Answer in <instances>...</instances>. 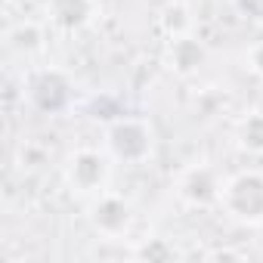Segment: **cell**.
<instances>
[{"instance_id":"6da1fadb","label":"cell","mask_w":263,"mask_h":263,"mask_svg":"<svg viewBox=\"0 0 263 263\" xmlns=\"http://www.w3.org/2000/svg\"><path fill=\"white\" fill-rule=\"evenodd\" d=\"M220 208L235 223L260 226L263 223V174L260 171H238L229 180H223Z\"/></svg>"},{"instance_id":"7a4b0ae2","label":"cell","mask_w":263,"mask_h":263,"mask_svg":"<svg viewBox=\"0 0 263 263\" xmlns=\"http://www.w3.org/2000/svg\"><path fill=\"white\" fill-rule=\"evenodd\" d=\"M62 177H65V186L81 195V198H96L99 192H105L108 186V177H111V155L102 152V149H74L65 164H62Z\"/></svg>"},{"instance_id":"3957f363","label":"cell","mask_w":263,"mask_h":263,"mask_svg":"<svg viewBox=\"0 0 263 263\" xmlns=\"http://www.w3.org/2000/svg\"><path fill=\"white\" fill-rule=\"evenodd\" d=\"M105 152L124 164H143L152 155V130L143 118L118 115L105 127Z\"/></svg>"},{"instance_id":"277c9868","label":"cell","mask_w":263,"mask_h":263,"mask_svg":"<svg viewBox=\"0 0 263 263\" xmlns=\"http://www.w3.org/2000/svg\"><path fill=\"white\" fill-rule=\"evenodd\" d=\"M25 99L44 115H62L74 102V84L62 68H37L25 84Z\"/></svg>"},{"instance_id":"5b68a950","label":"cell","mask_w":263,"mask_h":263,"mask_svg":"<svg viewBox=\"0 0 263 263\" xmlns=\"http://www.w3.org/2000/svg\"><path fill=\"white\" fill-rule=\"evenodd\" d=\"M90 226L105 238H121L134 226V204L115 192H99L87 208Z\"/></svg>"},{"instance_id":"8992f818","label":"cell","mask_w":263,"mask_h":263,"mask_svg":"<svg viewBox=\"0 0 263 263\" xmlns=\"http://www.w3.org/2000/svg\"><path fill=\"white\" fill-rule=\"evenodd\" d=\"M177 192L189 208H208V204H220V192H223V180L211 164H192L180 174L177 180Z\"/></svg>"},{"instance_id":"52a82bcc","label":"cell","mask_w":263,"mask_h":263,"mask_svg":"<svg viewBox=\"0 0 263 263\" xmlns=\"http://www.w3.org/2000/svg\"><path fill=\"white\" fill-rule=\"evenodd\" d=\"M99 13L96 0H47V19L59 31H81L87 28Z\"/></svg>"},{"instance_id":"ba28073f","label":"cell","mask_w":263,"mask_h":263,"mask_svg":"<svg viewBox=\"0 0 263 263\" xmlns=\"http://www.w3.org/2000/svg\"><path fill=\"white\" fill-rule=\"evenodd\" d=\"M204 59H208L204 44L195 41L189 31H186V34H177V37L167 41V68H171V71L189 78V74H195V71L204 65Z\"/></svg>"},{"instance_id":"9c48e42d","label":"cell","mask_w":263,"mask_h":263,"mask_svg":"<svg viewBox=\"0 0 263 263\" xmlns=\"http://www.w3.org/2000/svg\"><path fill=\"white\" fill-rule=\"evenodd\" d=\"M7 47L13 53H22V56H31L44 47V31L34 25V22H19L7 31Z\"/></svg>"},{"instance_id":"30bf717a","label":"cell","mask_w":263,"mask_h":263,"mask_svg":"<svg viewBox=\"0 0 263 263\" xmlns=\"http://www.w3.org/2000/svg\"><path fill=\"white\" fill-rule=\"evenodd\" d=\"M238 146L251 155H263V111H254L238 124Z\"/></svg>"},{"instance_id":"8fae6325","label":"cell","mask_w":263,"mask_h":263,"mask_svg":"<svg viewBox=\"0 0 263 263\" xmlns=\"http://www.w3.org/2000/svg\"><path fill=\"white\" fill-rule=\"evenodd\" d=\"M161 28L167 31V37H177V34H186L189 31V16L183 10V4H171L161 16Z\"/></svg>"},{"instance_id":"7c38bea8","label":"cell","mask_w":263,"mask_h":263,"mask_svg":"<svg viewBox=\"0 0 263 263\" xmlns=\"http://www.w3.org/2000/svg\"><path fill=\"white\" fill-rule=\"evenodd\" d=\"M134 257H140V260H174V248L164 238H146L134 251Z\"/></svg>"},{"instance_id":"4fadbf2b","label":"cell","mask_w":263,"mask_h":263,"mask_svg":"<svg viewBox=\"0 0 263 263\" xmlns=\"http://www.w3.org/2000/svg\"><path fill=\"white\" fill-rule=\"evenodd\" d=\"M238 16H245L254 25H263V0H232Z\"/></svg>"},{"instance_id":"5bb4252c","label":"cell","mask_w":263,"mask_h":263,"mask_svg":"<svg viewBox=\"0 0 263 263\" xmlns=\"http://www.w3.org/2000/svg\"><path fill=\"white\" fill-rule=\"evenodd\" d=\"M248 68H251L254 74H260V78H263V41H260V44H254V47L248 50Z\"/></svg>"},{"instance_id":"9a60e30c","label":"cell","mask_w":263,"mask_h":263,"mask_svg":"<svg viewBox=\"0 0 263 263\" xmlns=\"http://www.w3.org/2000/svg\"><path fill=\"white\" fill-rule=\"evenodd\" d=\"M260 226H263V223H260Z\"/></svg>"}]
</instances>
